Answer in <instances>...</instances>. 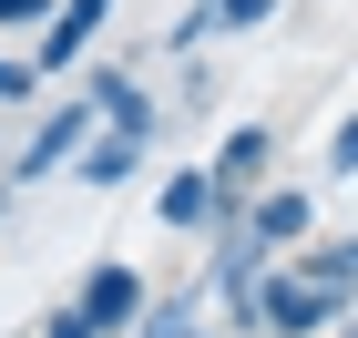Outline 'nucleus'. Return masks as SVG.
<instances>
[{"mask_svg":"<svg viewBox=\"0 0 358 338\" xmlns=\"http://www.w3.org/2000/svg\"><path fill=\"white\" fill-rule=\"evenodd\" d=\"M113 21V0H52V21L31 31V72L41 83H62V72H83L92 62V31Z\"/></svg>","mask_w":358,"mask_h":338,"instance_id":"39448f33","label":"nucleus"},{"mask_svg":"<svg viewBox=\"0 0 358 338\" xmlns=\"http://www.w3.org/2000/svg\"><path fill=\"white\" fill-rule=\"evenodd\" d=\"M41 72H31V52H0V113H41Z\"/></svg>","mask_w":358,"mask_h":338,"instance_id":"9b49d317","label":"nucleus"},{"mask_svg":"<svg viewBox=\"0 0 358 338\" xmlns=\"http://www.w3.org/2000/svg\"><path fill=\"white\" fill-rule=\"evenodd\" d=\"M287 267H297L307 287H328V297H348V308H358V246H348V236H338V246L307 236V246H287Z\"/></svg>","mask_w":358,"mask_h":338,"instance_id":"9d476101","label":"nucleus"},{"mask_svg":"<svg viewBox=\"0 0 358 338\" xmlns=\"http://www.w3.org/2000/svg\"><path fill=\"white\" fill-rule=\"evenodd\" d=\"M246 236H256L266 256L307 246V236H317V195H307V185H276V174H266V185L246 195Z\"/></svg>","mask_w":358,"mask_h":338,"instance_id":"423d86ee","label":"nucleus"},{"mask_svg":"<svg viewBox=\"0 0 358 338\" xmlns=\"http://www.w3.org/2000/svg\"><path fill=\"white\" fill-rule=\"evenodd\" d=\"M154 216H164L174 236H205V225H215V174H205V164H174L164 185H154Z\"/></svg>","mask_w":358,"mask_h":338,"instance_id":"1a4fd4ad","label":"nucleus"},{"mask_svg":"<svg viewBox=\"0 0 358 338\" xmlns=\"http://www.w3.org/2000/svg\"><path fill=\"white\" fill-rule=\"evenodd\" d=\"M348 246H358V236H348Z\"/></svg>","mask_w":358,"mask_h":338,"instance_id":"aec40b11","label":"nucleus"},{"mask_svg":"<svg viewBox=\"0 0 358 338\" xmlns=\"http://www.w3.org/2000/svg\"><path fill=\"white\" fill-rule=\"evenodd\" d=\"M72 308H83V328H92V338H123V328L143 318V277L123 267V256H103V267L72 287Z\"/></svg>","mask_w":358,"mask_h":338,"instance_id":"0eeeda50","label":"nucleus"},{"mask_svg":"<svg viewBox=\"0 0 358 338\" xmlns=\"http://www.w3.org/2000/svg\"><path fill=\"white\" fill-rule=\"evenodd\" d=\"M83 103H92V123H103V134H134V143L164 134V103H154L123 62H83Z\"/></svg>","mask_w":358,"mask_h":338,"instance_id":"20e7f679","label":"nucleus"},{"mask_svg":"<svg viewBox=\"0 0 358 338\" xmlns=\"http://www.w3.org/2000/svg\"><path fill=\"white\" fill-rule=\"evenodd\" d=\"M62 174H72V185H92V195H123V185L143 174V143H134V134H103V123H92V134H83V154H72Z\"/></svg>","mask_w":358,"mask_h":338,"instance_id":"6e6552de","label":"nucleus"},{"mask_svg":"<svg viewBox=\"0 0 358 338\" xmlns=\"http://www.w3.org/2000/svg\"><path fill=\"white\" fill-rule=\"evenodd\" d=\"M41 21H52V0H0V31H21V41H31Z\"/></svg>","mask_w":358,"mask_h":338,"instance_id":"2eb2a0df","label":"nucleus"},{"mask_svg":"<svg viewBox=\"0 0 358 338\" xmlns=\"http://www.w3.org/2000/svg\"><path fill=\"white\" fill-rule=\"evenodd\" d=\"M328 174H338V185L358 174V113H338V123H328Z\"/></svg>","mask_w":358,"mask_h":338,"instance_id":"4468645a","label":"nucleus"},{"mask_svg":"<svg viewBox=\"0 0 358 338\" xmlns=\"http://www.w3.org/2000/svg\"><path fill=\"white\" fill-rule=\"evenodd\" d=\"M41 338H92V328H83V308H72V297H62V308L41 318Z\"/></svg>","mask_w":358,"mask_h":338,"instance_id":"dca6fc26","label":"nucleus"},{"mask_svg":"<svg viewBox=\"0 0 358 338\" xmlns=\"http://www.w3.org/2000/svg\"><path fill=\"white\" fill-rule=\"evenodd\" d=\"M236 297H246L256 338H328L338 318H348V297H328V287H307L297 267H287V256H266V267H256V277L236 287Z\"/></svg>","mask_w":358,"mask_h":338,"instance_id":"f257e3e1","label":"nucleus"},{"mask_svg":"<svg viewBox=\"0 0 358 338\" xmlns=\"http://www.w3.org/2000/svg\"><path fill=\"white\" fill-rule=\"evenodd\" d=\"M205 21H215V31H266L276 0H205Z\"/></svg>","mask_w":358,"mask_h":338,"instance_id":"ddd939ff","label":"nucleus"},{"mask_svg":"<svg viewBox=\"0 0 358 338\" xmlns=\"http://www.w3.org/2000/svg\"><path fill=\"white\" fill-rule=\"evenodd\" d=\"M83 134H92V103H83V92H72V103H41V113H31V134H21V154L0 164V174H10V195L41 185V174H62L72 154H83Z\"/></svg>","mask_w":358,"mask_h":338,"instance_id":"f03ea898","label":"nucleus"},{"mask_svg":"<svg viewBox=\"0 0 358 338\" xmlns=\"http://www.w3.org/2000/svg\"><path fill=\"white\" fill-rule=\"evenodd\" d=\"M205 174H215V225L246 216V195L276 174V123H225V143L205 154Z\"/></svg>","mask_w":358,"mask_h":338,"instance_id":"7ed1b4c3","label":"nucleus"},{"mask_svg":"<svg viewBox=\"0 0 358 338\" xmlns=\"http://www.w3.org/2000/svg\"><path fill=\"white\" fill-rule=\"evenodd\" d=\"M0 216H10V174H0Z\"/></svg>","mask_w":358,"mask_h":338,"instance_id":"6ab92c4d","label":"nucleus"},{"mask_svg":"<svg viewBox=\"0 0 358 338\" xmlns=\"http://www.w3.org/2000/svg\"><path fill=\"white\" fill-rule=\"evenodd\" d=\"M205 41H215V21H205V0H185V10L164 21V52H174V62H194Z\"/></svg>","mask_w":358,"mask_h":338,"instance_id":"f8f14e48","label":"nucleus"},{"mask_svg":"<svg viewBox=\"0 0 358 338\" xmlns=\"http://www.w3.org/2000/svg\"><path fill=\"white\" fill-rule=\"evenodd\" d=\"M185 338H225V328H205V318H194V328H185Z\"/></svg>","mask_w":358,"mask_h":338,"instance_id":"a211bd4d","label":"nucleus"},{"mask_svg":"<svg viewBox=\"0 0 358 338\" xmlns=\"http://www.w3.org/2000/svg\"><path fill=\"white\" fill-rule=\"evenodd\" d=\"M328 338H358V308H348V318H338V328H328Z\"/></svg>","mask_w":358,"mask_h":338,"instance_id":"f3484780","label":"nucleus"}]
</instances>
